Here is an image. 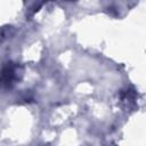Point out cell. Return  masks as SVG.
Wrapping results in <instances>:
<instances>
[{"label": "cell", "instance_id": "6da1fadb", "mask_svg": "<svg viewBox=\"0 0 146 146\" xmlns=\"http://www.w3.org/2000/svg\"><path fill=\"white\" fill-rule=\"evenodd\" d=\"M15 78V66L13 63H7L2 68V83L5 87H10Z\"/></svg>", "mask_w": 146, "mask_h": 146}]
</instances>
